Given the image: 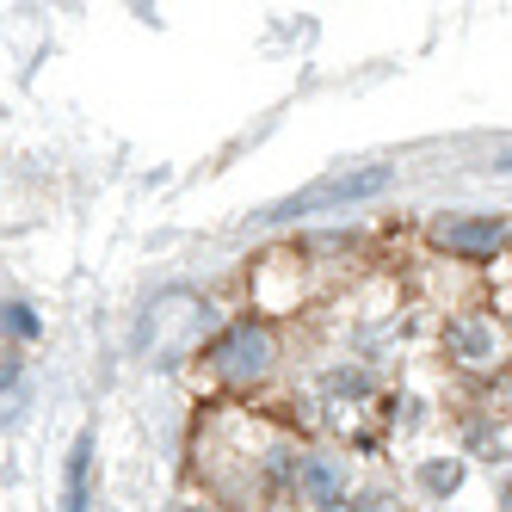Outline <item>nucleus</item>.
Wrapping results in <instances>:
<instances>
[{"label":"nucleus","instance_id":"nucleus-1","mask_svg":"<svg viewBox=\"0 0 512 512\" xmlns=\"http://www.w3.org/2000/svg\"><path fill=\"white\" fill-rule=\"evenodd\" d=\"M389 186V167H364V173H346V179H327V186L315 192H297V198H284L272 210H260L266 223H284V216H303V210H334V204H358V198H377Z\"/></svg>","mask_w":512,"mask_h":512},{"label":"nucleus","instance_id":"nucleus-2","mask_svg":"<svg viewBox=\"0 0 512 512\" xmlns=\"http://www.w3.org/2000/svg\"><path fill=\"white\" fill-rule=\"evenodd\" d=\"M216 364H223V377L247 383V377H266V364H272V334L266 327H229L223 346H216Z\"/></svg>","mask_w":512,"mask_h":512},{"label":"nucleus","instance_id":"nucleus-3","mask_svg":"<svg viewBox=\"0 0 512 512\" xmlns=\"http://www.w3.org/2000/svg\"><path fill=\"white\" fill-rule=\"evenodd\" d=\"M445 346H451V358L457 364H494L500 358V327H494V315H457L451 327H445Z\"/></svg>","mask_w":512,"mask_h":512},{"label":"nucleus","instance_id":"nucleus-4","mask_svg":"<svg viewBox=\"0 0 512 512\" xmlns=\"http://www.w3.org/2000/svg\"><path fill=\"white\" fill-rule=\"evenodd\" d=\"M438 241L463 253V260H494L506 241V223L500 216H457V223H438Z\"/></svg>","mask_w":512,"mask_h":512},{"label":"nucleus","instance_id":"nucleus-5","mask_svg":"<svg viewBox=\"0 0 512 512\" xmlns=\"http://www.w3.org/2000/svg\"><path fill=\"white\" fill-rule=\"evenodd\" d=\"M297 482H303V494H309L315 506L346 512V469H340L334 457H309V463L297 469Z\"/></svg>","mask_w":512,"mask_h":512},{"label":"nucleus","instance_id":"nucleus-6","mask_svg":"<svg viewBox=\"0 0 512 512\" xmlns=\"http://www.w3.org/2000/svg\"><path fill=\"white\" fill-rule=\"evenodd\" d=\"M87 475H93V438L68 451V482H62V512H87Z\"/></svg>","mask_w":512,"mask_h":512},{"label":"nucleus","instance_id":"nucleus-7","mask_svg":"<svg viewBox=\"0 0 512 512\" xmlns=\"http://www.w3.org/2000/svg\"><path fill=\"white\" fill-rule=\"evenodd\" d=\"M457 482H463V463H457V457H432V463L420 469V488H426V494H438V500L457 494Z\"/></svg>","mask_w":512,"mask_h":512},{"label":"nucleus","instance_id":"nucleus-8","mask_svg":"<svg viewBox=\"0 0 512 512\" xmlns=\"http://www.w3.org/2000/svg\"><path fill=\"white\" fill-rule=\"evenodd\" d=\"M327 395L364 401V395H371V377H364V371H327Z\"/></svg>","mask_w":512,"mask_h":512},{"label":"nucleus","instance_id":"nucleus-9","mask_svg":"<svg viewBox=\"0 0 512 512\" xmlns=\"http://www.w3.org/2000/svg\"><path fill=\"white\" fill-rule=\"evenodd\" d=\"M7 327H13V334H38V315H31V309H7Z\"/></svg>","mask_w":512,"mask_h":512},{"label":"nucleus","instance_id":"nucleus-10","mask_svg":"<svg viewBox=\"0 0 512 512\" xmlns=\"http://www.w3.org/2000/svg\"><path fill=\"white\" fill-rule=\"evenodd\" d=\"M186 512H204V506H186Z\"/></svg>","mask_w":512,"mask_h":512},{"label":"nucleus","instance_id":"nucleus-11","mask_svg":"<svg viewBox=\"0 0 512 512\" xmlns=\"http://www.w3.org/2000/svg\"><path fill=\"white\" fill-rule=\"evenodd\" d=\"M506 389H512V383H506Z\"/></svg>","mask_w":512,"mask_h":512}]
</instances>
